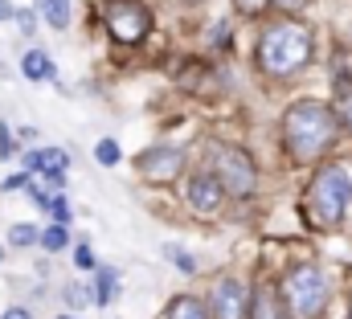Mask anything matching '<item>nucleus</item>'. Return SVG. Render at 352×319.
Instances as JSON below:
<instances>
[{
	"label": "nucleus",
	"mask_w": 352,
	"mask_h": 319,
	"mask_svg": "<svg viewBox=\"0 0 352 319\" xmlns=\"http://www.w3.org/2000/svg\"><path fill=\"white\" fill-rule=\"evenodd\" d=\"M25 184H29V176H8V180H4L8 192H16V188H25Z\"/></svg>",
	"instance_id": "393cba45"
},
{
	"label": "nucleus",
	"mask_w": 352,
	"mask_h": 319,
	"mask_svg": "<svg viewBox=\"0 0 352 319\" xmlns=\"http://www.w3.org/2000/svg\"><path fill=\"white\" fill-rule=\"evenodd\" d=\"M270 4H274V8H283V12H299L307 0H270Z\"/></svg>",
	"instance_id": "b1692460"
},
{
	"label": "nucleus",
	"mask_w": 352,
	"mask_h": 319,
	"mask_svg": "<svg viewBox=\"0 0 352 319\" xmlns=\"http://www.w3.org/2000/svg\"><path fill=\"white\" fill-rule=\"evenodd\" d=\"M336 111L316 102V98H303L295 102L287 115H283V144L295 160H316L332 140H336Z\"/></svg>",
	"instance_id": "f257e3e1"
},
{
	"label": "nucleus",
	"mask_w": 352,
	"mask_h": 319,
	"mask_svg": "<svg viewBox=\"0 0 352 319\" xmlns=\"http://www.w3.org/2000/svg\"><path fill=\"white\" fill-rule=\"evenodd\" d=\"M283 291H287V303H291V311L303 319L320 316L324 311V303H328V278L316 270V266H299V270H291L287 274V283H283Z\"/></svg>",
	"instance_id": "20e7f679"
},
{
	"label": "nucleus",
	"mask_w": 352,
	"mask_h": 319,
	"mask_svg": "<svg viewBox=\"0 0 352 319\" xmlns=\"http://www.w3.org/2000/svg\"><path fill=\"white\" fill-rule=\"evenodd\" d=\"M94 156H98V164H115V160H119V148H115V140H102V144L94 148Z\"/></svg>",
	"instance_id": "a211bd4d"
},
{
	"label": "nucleus",
	"mask_w": 352,
	"mask_h": 319,
	"mask_svg": "<svg viewBox=\"0 0 352 319\" xmlns=\"http://www.w3.org/2000/svg\"><path fill=\"white\" fill-rule=\"evenodd\" d=\"M311 58V33L303 25H270L258 41V66L266 74H291Z\"/></svg>",
	"instance_id": "f03ea898"
},
{
	"label": "nucleus",
	"mask_w": 352,
	"mask_h": 319,
	"mask_svg": "<svg viewBox=\"0 0 352 319\" xmlns=\"http://www.w3.org/2000/svg\"><path fill=\"white\" fill-rule=\"evenodd\" d=\"M168 319H209V311H205V303H197V299H173L168 303Z\"/></svg>",
	"instance_id": "9b49d317"
},
{
	"label": "nucleus",
	"mask_w": 352,
	"mask_h": 319,
	"mask_svg": "<svg viewBox=\"0 0 352 319\" xmlns=\"http://www.w3.org/2000/svg\"><path fill=\"white\" fill-rule=\"evenodd\" d=\"M107 29H111L115 41L135 45V41H144V37L152 33V12H148L140 0H111V8H107Z\"/></svg>",
	"instance_id": "39448f33"
},
{
	"label": "nucleus",
	"mask_w": 352,
	"mask_h": 319,
	"mask_svg": "<svg viewBox=\"0 0 352 319\" xmlns=\"http://www.w3.org/2000/svg\"><path fill=\"white\" fill-rule=\"evenodd\" d=\"M4 319H33V316H29L25 307H12V311H8V316H4Z\"/></svg>",
	"instance_id": "bb28decb"
},
{
	"label": "nucleus",
	"mask_w": 352,
	"mask_h": 319,
	"mask_svg": "<svg viewBox=\"0 0 352 319\" xmlns=\"http://www.w3.org/2000/svg\"><path fill=\"white\" fill-rule=\"evenodd\" d=\"M4 156H12V140H8V131L0 127V160H4Z\"/></svg>",
	"instance_id": "a878e982"
},
{
	"label": "nucleus",
	"mask_w": 352,
	"mask_h": 319,
	"mask_svg": "<svg viewBox=\"0 0 352 319\" xmlns=\"http://www.w3.org/2000/svg\"><path fill=\"white\" fill-rule=\"evenodd\" d=\"M16 25H21V33H33V29H37V16L25 8V12H16Z\"/></svg>",
	"instance_id": "412c9836"
},
{
	"label": "nucleus",
	"mask_w": 352,
	"mask_h": 319,
	"mask_svg": "<svg viewBox=\"0 0 352 319\" xmlns=\"http://www.w3.org/2000/svg\"><path fill=\"white\" fill-rule=\"evenodd\" d=\"M180 164H184V156L176 152V148H156V152H144V160H140V172L148 176V180H176V172H180Z\"/></svg>",
	"instance_id": "6e6552de"
},
{
	"label": "nucleus",
	"mask_w": 352,
	"mask_h": 319,
	"mask_svg": "<svg viewBox=\"0 0 352 319\" xmlns=\"http://www.w3.org/2000/svg\"><path fill=\"white\" fill-rule=\"evenodd\" d=\"M8 241H12V245H33V241H37V230H33V226H12Z\"/></svg>",
	"instance_id": "dca6fc26"
},
{
	"label": "nucleus",
	"mask_w": 352,
	"mask_h": 319,
	"mask_svg": "<svg viewBox=\"0 0 352 319\" xmlns=\"http://www.w3.org/2000/svg\"><path fill=\"white\" fill-rule=\"evenodd\" d=\"M4 16H12V8H8V0H0V21H4Z\"/></svg>",
	"instance_id": "cd10ccee"
},
{
	"label": "nucleus",
	"mask_w": 352,
	"mask_h": 319,
	"mask_svg": "<svg viewBox=\"0 0 352 319\" xmlns=\"http://www.w3.org/2000/svg\"><path fill=\"white\" fill-rule=\"evenodd\" d=\"M21 70H25V78H54V66H50V58H45L41 50H33V54H25V62H21Z\"/></svg>",
	"instance_id": "f8f14e48"
},
{
	"label": "nucleus",
	"mask_w": 352,
	"mask_h": 319,
	"mask_svg": "<svg viewBox=\"0 0 352 319\" xmlns=\"http://www.w3.org/2000/svg\"><path fill=\"white\" fill-rule=\"evenodd\" d=\"M74 262H78L82 270H94V254H90L87 245H78V250H74Z\"/></svg>",
	"instance_id": "aec40b11"
},
{
	"label": "nucleus",
	"mask_w": 352,
	"mask_h": 319,
	"mask_svg": "<svg viewBox=\"0 0 352 319\" xmlns=\"http://www.w3.org/2000/svg\"><path fill=\"white\" fill-rule=\"evenodd\" d=\"M336 119L352 131V78L349 74L336 78Z\"/></svg>",
	"instance_id": "9d476101"
},
{
	"label": "nucleus",
	"mask_w": 352,
	"mask_h": 319,
	"mask_svg": "<svg viewBox=\"0 0 352 319\" xmlns=\"http://www.w3.org/2000/svg\"><path fill=\"white\" fill-rule=\"evenodd\" d=\"M41 8H45V21H50L54 29H66V21H70V0H41Z\"/></svg>",
	"instance_id": "ddd939ff"
},
{
	"label": "nucleus",
	"mask_w": 352,
	"mask_h": 319,
	"mask_svg": "<svg viewBox=\"0 0 352 319\" xmlns=\"http://www.w3.org/2000/svg\"><path fill=\"white\" fill-rule=\"evenodd\" d=\"M221 180L217 176H192L188 180V188H184V197H188V205L192 209H201V213H213L217 205H221Z\"/></svg>",
	"instance_id": "1a4fd4ad"
},
{
	"label": "nucleus",
	"mask_w": 352,
	"mask_h": 319,
	"mask_svg": "<svg viewBox=\"0 0 352 319\" xmlns=\"http://www.w3.org/2000/svg\"><path fill=\"white\" fill-rule=\"evenodd\" d=\"M168 258H176V266H180V270H192V258H188V254H180L176 245H168Z\"/></svg>",
	"instance_id": "4be33fe9"
},
{
	"label": "nucleus",
	"mask_w": 352,
	"mask_h": 319,
	"mask_svg": "<svg viewBox=\"0 0 352 319\" xmlns=\"http://www.w3.org/2000/svg\"><path fill=\"white\" fill-rule=\"evenodd\" d=\"M41 245H45V250H62V245H66V226L58 221L54 230H45V234H41Z\"/></svg>",
	"instance_id": "2eb2a0df"
},
{
	"label": "nucleus",
	"mask_w": 352,
	"mask_h": 319,
	"mask_svg": "<svg viewBox=\"0 0 352 319\" xmlns=\"http://www.w3.org/2000/svg\"><path fill=\"white\" fill-rule=\"evenodd\" d=\"M234 4H238V8H242L246 16H258V12L266 8V0H234Z\"/></svg>",
	"instance_id": "6ab92c4d"
},
{
	"label": "nucleus",
	"mask_w": 352,
	"mask_h": 319,
	"mask_svg": "<svg viewBox=\"0 0 352 319\" xmlns=\"http://www.w3.org/2000/svg\"><path fill=\"white\" fill-rule=\"evenodd\" d=\"M217 180H221V188L246 197V192H254L258 172H254V164H250L246 152H238V148H221V152H217Z\"/></svg>",
	"instance_id": "423d86ee"
},
{
	"label": "nucleus",
	"mask_w": 352,
	"mask_h": 319,
	"mask_svg": "<svg viewBox=\"0 0 352 319\" xmlns=\"http://www.w3.org/2000/svg\"><path fill=\"white\" fill-rule=\"evenodd\" d=\"M254 319H283V311H278V303H274V299H270V295H258V316Z\"/></svg>",
	"instance_id": "f3484780"
},
{
	"label": "nucleus",
	"mask_w": 352,
	"mask_h": 319,
	"mask_svg": "<svg viewBox=\"0 0 352 319\" xmlns=\"http://www.w3.org/2000/svg\"><path fill=\"white\" fill-rule=\"evenodd\" d=\"M111 295H115V274H111V270H98V287H94V299H98V303H111Z\"/></svg>",
	"instance_id": "4468645a"
},
{
	"label": "nucleus",
	"mask_w": 352,
	"mask_h": 319,
	"mask_svg": "<svg viewBox=\"0 0 352 319\" xmlns=\"http://www.w3.org/2000/svg\"><path fill=\"white\" fill-rule=\"evenodd\" d=\"M54 221H62V226L70 221V205L66 201H54Z\"/></svg>",
	"instance_id": "5701e85b"
},
{
	"label": "nucleus",
	"mask_w": 352,
	"mask_h": 319,
	"mask_svg": "<svg viewBox=\"0 0 352 319\" xmlns=\"http://www.w3.org/2000/svg\"><path fill=\"white\" fill-rule=\"evenodd\" d=\"M349 197H352L349 172H344V168H336V164L320 168V172H316V180H311V192H307V213H311V221H316V226H324V230H332V226L344 217Z\"/></svg>",
	"instance_id": "7ed1b4c3"
},
{
	"label": "nucleus",
	"mask_w": 352,
	"mask_h": 319,
	"mask_svg": "<svg viewBox=\"0 0 352 319\" xmlns=\"http://www.w3.org/2000/svg\"><path fill=\"white\" fill-rule=\"evenodd\" d=\"M246 303H250V291L242 283L226 278V283L213 287V316L217 319H242L246 316Z\"/></svg>",
	"instance_id": "0eeeda50"
}]
</instances>
